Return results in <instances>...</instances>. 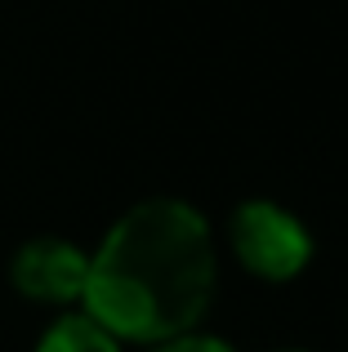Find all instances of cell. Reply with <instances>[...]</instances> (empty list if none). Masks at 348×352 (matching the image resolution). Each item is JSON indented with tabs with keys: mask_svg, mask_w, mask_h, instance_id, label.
I'll return each instance as SVG.
<instances>
[{
	"mask_svg": "<svg viewBox=\"0 0 348 352\" xmlns=\"http://www.w3.org/2000/svg\"><path fill=\"white\" fill-rule=\"evenodd\" d=\"M215 285L219 241L210 219L192 201L148 197L125 210L89 254L80 312L121 344L152 348L201 330Z\"/></svg>",
	"mask_w": 348,
	"mask_h": 352,
	"instance_id": "6da1fadb",
	"label": "cell"
},
{
	"mask_svg": "<svg viewBox=\"0 0 348 352\" xmlns=\"http://www.w3.org/2000/svg\"><path fill=\"white\" fill-rule=\"evenodd\" d=\"M85 276H89V254L63 236H32L9 263L14 290L32 303H50V308L80 303Z\"/></svg>",
	"mask_w": 348,
	"mask_h": 352,
	"instance_id": "3957f363",
	"label": "cell"
},
{
	"mask_svg": "<svg viewBox=\"0 0 348 352\" xmlns=\"http://www.w3.org/2000/svg\"><path fill=\"white\" fill-rule=\"evenodd\" d=\"M148 352H237V348L219 335H206V330H188V335H174L166 344H152Z\"/></svg>",
	"mask_w": 348,
	"mask_h": 352,
	"instance_id": "5b68a950",
	"label": "cell"
},
{
	"mask_svg": "<svg viewBox=\"0 0 348 352\" xmlns=\"http://www.w3.org/2000/svg\"><path fill=\"white\" fill-rule=\"evenodd\" d=\"M228 250L232 258L268 285H286L313 263V232L299 214L268 197H250L228 214Z\"/></svg>",
	"mask_w": 348,
	"mask_h": 352,
	"instance_id": "7a4b0ae2",
	"label": "cell"
},
{
	"mask_svg": "<svg viewBox=\"0 0 348 352\" xmlns=\"http://www.w3.org/2000/svg\"><path fill=\"white\" fill-rule=\"evenodd\" d=\"M272 352H308V348H272Z\"/></svg>",
	"mask_w": 348,
	"mask_h": 352,
	"instance_id": "8992f818",
	"label": "cell"
},
{
	"mask_svg": "<svg viewBox=\"0 0 348 352\" xmlns=\"http://www.w3.org/2000/svg\"><path fill=\"white\" fill-rule=\"evenodd\" d=\"M36 352H125L112 330H103L89 312H67L41 335Z\"/></svg>",
	"mask_w": 348,
	"mask_h": 352,
	"instance_id": "277c9868",
	"label": "cell"
}]
</instances>
